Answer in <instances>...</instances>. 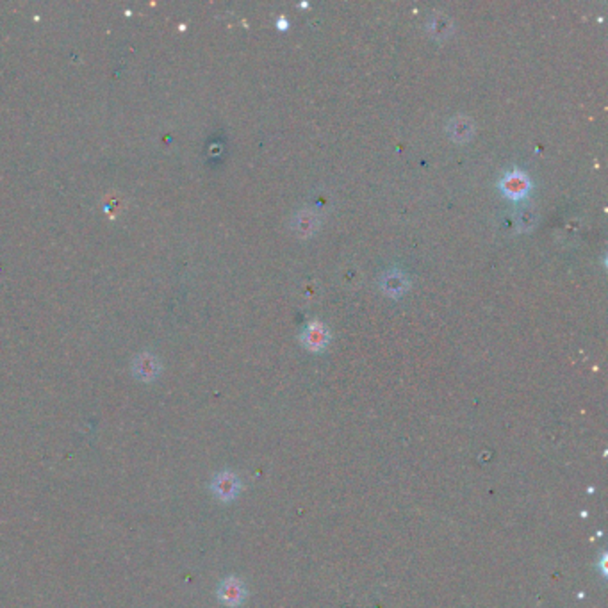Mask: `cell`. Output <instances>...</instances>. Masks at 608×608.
<instances>
[{"instance_id": "6da1fadb", "label": "cell", "mask_w": 608, "mask_h": 608, "mask_svg": "<svg viewBox=\"0 0 608 608\" xmlns=\"http://www.w3.org/2000/svg\"><path fill=\"white\" fill-rule=\"evenodd\" d=\"M499 187L507 196L510 199H523L524 194L530 191V178L523 174V172H510L503 177V181L499 182Z\"/></svg>"}, {"instance_id": "7a4b0ae2", "label": "cell", "mask_w": 608, "mask_h": 608, "mask_svg": "<svg viewBox=\"0 0 608 608\" xmlns=\"http://www.w3.org/2000/svg\"><path fill=\"white\" fill-rule=\"evenodd\" d=\"M245 587L237 578H225L218 587V598L227 607H239L245 600Z\"/></svg>"}, {"instance_id": "3957f363", "label": "cell", "mask_w": 608, "mask_h": 608, "mask_svg": "<svg viewBox=\"0 0 608 608\" xmlns=\"http://www.w3.org/2000/svg\"><path fill=\"white\" fill-rule=\"evenodd\" d=\"M329 339H330L329 330L321 325V323H317V321L311 323V325L305 329L304 334H302V341H304V344L308 348V350L313 351L323 350V348L326 347Z\"/></svg>"}, {"instance_id": "277c9868", "label": "cell", "mask_w": 608, "mask_h": 608, "mask_svg": "<svg viewBox=\"0 0 608 608\" xmlns=\"http://www.w3.org/2000/svg\"><path fill=\"white\" fill-rule=\"evenodd\" d=\"M212 490H214V495L218 498L223 499V501H228V499H232L237 495L239 481H237V478L232 473H221L212 481Z\"/></svg>"}, {"instance_id": "5b68a950", "label": "cell", "mask_w": 608, "mask_h": 608, "mask_svg": "<svg viewBox=\"0 0 608 608\" xmlns=\"http://www.w3.org/2000/svg\"><path fill=\"white\" fill-rule=\"evenodd\" d=\"M473 122L468 116H455L448 125L450 136H452V140H455L457 143L468 141L471 138V134H473Z\"/></svg>"}, {"instance_id": "8992f818", "label": "cell", "mask_w": 608, "mask_h": 608, "mask_svg": "<svg viewBox=\"0 0 608 608\" xmlns=\"http://www.w3.org/2000/svg\"><path fill=\"white\" fill-rule=\"evenodd\" d=\"M295 232L300 234V236H311V234L316 230L317 227V216L314 212H300V214H296L295 218Z\"/></svg>"}, {"instance_id": "52a82bcc", "label": "cell", "mask_w": 608, "mask_h": 608, "mask_svg": "<svg viewBox=\"0 0 608 608\" xmlns=\"http://www.w3.org/2000/svg\"><path fill=\"white\" fill-rule=\"evenodd\" d=\"M157 371H159L157 362L148 355H141L140 359L134 362V373L140 376L141 380H152L154 376L157 375Z\"/></svg>"}, {"instance_id": "ba28073f", "label": "cell", "mask_w": 608, "mask_h": 608, "mask_svg": "<svg viewBox=\"0 0 608 608\" xmlns=\"http://www.w3.org/2000/svg\"><path fill=\"white\" fill-rule=\"evenodd\" d=\"M382 289L393 296L400 295V293H403L407 289V279L401 273H398V271L384 275V279H382Z\"/></svg>"}, {"instance_id": "9c48e42d", "label": "cell", "mask_w": 608, "mask_h": 608, "mask_svg": "<svg viewBox=\"0 0 608 608\" xmlns=\"http://www.w3.org/2000/svg\"><path fill=\"white\" fill-rule=\"evenodd\" d=\"M428 30L434 34L435 38H444V36H448L452 33V21L448 20V17L437 13L428 21Z\"/></svg>"}]
</instances>
